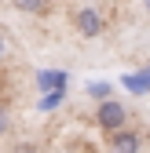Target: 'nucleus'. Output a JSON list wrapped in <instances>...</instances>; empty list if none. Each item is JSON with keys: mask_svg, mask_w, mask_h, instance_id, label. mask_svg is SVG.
<instances>
[{"mask_svg": "<svg viewBox=\"0 0 150 153\" xmlns=\"http://www.w3.org/2000/svg\"><path fill=\"white\" fill-rule=\"evenodd\" d=\"M95 124L106 131H121V128H128V106L124 102H117V99H103L99 102V109H95Z\"/></svg>", "mask_w": 150, "mask_h": 153, "instance_id": "nucleus-1", "label": "nucleus"}, {"mask_svg": "<svg viewBox=\"0 0 150 153\" xmlns=\"http://www.w3.org/2000/svg\"><path fill=\"white\" fill-rule=\"evenodd\" d=\"M106 149L110 153H139L143 149V131H136V128L110 131V135H106Z\"/></svg>", "mask_w": 150, "mask_h": 153, "instance_id": "nucleus-2", "label": "nucleus"}, {"mask_svg": "<svg viewBox=\"0 0 150 153\" xmlns=\"http://www.w3.org/2000/svg\"><path fill=\"white\" fill-rule=\"evenodd\" d=\"M103 26H106V18H103L95 7H77V11H73V29H77L81 36H88V40L99 36Z\"/></svg>", "mask_w": 150, "mask_h": 153, "instance_id": "nucleus-3", "label": "nucleus"}, {"mask_svg": "<svg viewBox=\"0 0 150 153\" xmlns=\"http://www.w3.org/2000/svg\"><path fill=\"white\" fill-rule=\"evenodd\" d=\"M66 80H70V76H66L62 69H40V73H37V88H40L44 95H48V91H62Z\"/></svg>", "mask_w": 150, "mask_h": 153, "instance_id": "nucleus-4", "label": "nucleus"}, {"mask_svg": "<svg viewBox=\"0 0 150 153\" xmlns=\"http://www.w3.org/2000/svg\"><path fill=\"white\" fill-rule=\"evenodd\" d=\"M48 4H51V0H11V7L26 11V15H44V11H48Z\"/></svg>", "mask_w": 150, "mask_h": 153, "instance_id": "nucleus-5", "label": "nucleus"}, {"mask_svg": "<svg viewBox=\"0 0 150 153\" xmlns=\"http://www.w3.org/2000/svg\"><path fill=\"white\" fill-rule=\"evenodd\" d=\"M88 95H92L95 102H103V99H110V84H106V80H92V84H88Z\"/></svg>", "mask_w": 150, "mask_h": 153, "instance_id": "nucleus-6", "label": "nucleus"}, {"mask_svg": "<svg viewBox=\"0 0 150 153\" xmlns=\"http://www.w3.org/2000/svg\"><path fill=\"white\" fill-rule=\"evenodd\" d=\"M55 106H62V91H48L44 99H40V113H48V109H55Z\"/></svg>", "mask_w": 150, "mask_h": 153, "instance_id": "nucleus-7", "label": "nucleus"}, {"mask_svg": "<svg viewBox=\"0 0 150 153\" xmlns=\"http://www.w3.org/2000/svg\"><path fill=\"white\" fill-rule=\"evenodd\" d=\"M8 128H11V109H8L4 102H0V139L8 135Z\"/></svg>", "mask_w": 150, "mask_h": 153, "instance_id": "nucleus-8", "label": "nucleus"}, {"mask_svg": "<svg viewBox=\"0 0 150 153\" xmlns=\"http://www.w3.org/2000/svg\"><path fill=\"white\" fill-rule=\"evenodd\" d=\"M8 55H11V44H8V36L0 33V59H8Z\"/></svg>", "mask_w": 150, "mask_h": 153, "instance_id": "nucleus-9", "label": "nucleus"}, {"mask_svg": "<svg viewBox=\"0 0 150 153\" xmlns=\"http://www.w3.org/2000/svg\"><path fill=\"white\" fill-rule=\"evenodd\" d=\"M15 153H37V149H33V146H18Z\"/></svg>", "mask_w": 150, "mask_h": 153, "instance_id": "nucleus-10", "label": "nucleus"}, {"mask_svg": "<svg viewBox=\"0 0 150 153\" xmlns=\"http://www.w3.org/2000/svg\"><path fill=\"white\" fill-rule=\"evenodd\" d=\"M143 4H146V11H150V0H143Z\"/></svg>", "mask_w": 150, "mask_h": 153, "instance_id": "nucleus-11", "label": "nucleus"}]
</instances>
